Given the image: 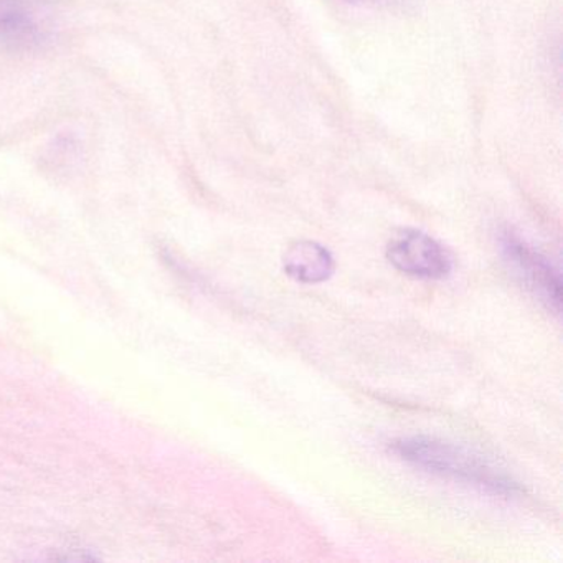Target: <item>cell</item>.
Wrapping results in <instances>:
<instances>
[{"mask_svg": "<svg viewBox=\"0 0 563 563\" xmlns=\"http://www.w3.org/2000/svg\"><path fill=\"white\" fill-rule=\"evenodd\" d=\"M394 451L401 460L428 473L453 477L497 496L512 497L520 493L519 484L483 454L448 441L428 437L404 438L395 441Z\"/></svg>", "mask_w": 563, "mask_h": 563, "instance_id": "6da1fadb", "label": "cell"}, {"mask_svg": "<svg viewBox=\"0 0 563 563\" xmlns=\"http://www.w3.org/2000/svg\"><path fill=\"white\" fill-rule=\"evenodd\" d=\"M387 258L395 268L417 278L440 279L451 272V258L446 250L418 230H400L391 236Z\"/></svg>", "mask_w": 563, "mask_h": 563, "instance_id": "7a4b0ae2", "label": "cell"}, {"mask_svg": "<svg viewBox=\"0 0 563 563\" xmlns=\"http://www.w3.org/2000/svg\"><path fill=\"white\" fill-rule=\"evenodd\" d=\"M504 258L509 263L514 275L533 292L547 308L560 311V275L545 256L530 249L512 233H506L500 240Z\"/></svg>", "mask_w": 563, "mask_h": 563, "instance_id": "3957f363", "label": "cell"}, {"mask_svg": "<svg viewBox=\"0 0 563 563\" xmlns=\"http://www.w3.org/2000/svg\"><path fill=\"white\" fill-rule=\"evenodd\" d=\"M41 38V21L29 0H0V47H31Z\"/></svg>", "mask_w": 563, "mask_h": 563, "instance_id": "277c9868", "label": "cell"}, {"mask_svg": "<svg viewBox=\"0 0 563 563\" xmlns=\"http://www.w3.org/2000/svg\"><path fill=\"white\" fill-rule=\"evenodd\" d=\"M286 275L306 285L325 282L334 272L331 252L316 242H298L286 250L283 256Z\"/></svg>", "mask_w": 563, "mask_h": 563, "instance_id": "5b68a950", "label": "cell"}]
</instances>
